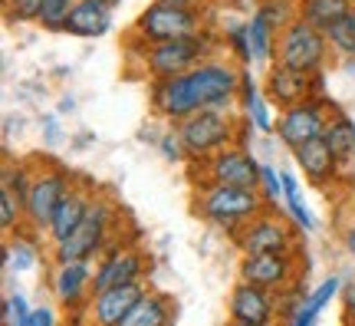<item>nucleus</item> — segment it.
Returning <instances> with one entry per match:
<instances>
[{
  "mask_svg": "<svg viewBox=\"0 0 355 326\" xmlns=\"http://www.w3.org/2000/svg\"><path fill=\"white\" fill-rule=\"evenodd\" d=\"M207 56V40L198 37H184V40H171V43H155L145 50V66L155 79H171L201 66V60Z\"/></svg>",
  "mask_w": 355,
  "mask_h": 326,
  "instance_id": "423d86ee",
  "label": "nucleus"
},
{
  "mask_svg": "<svg viewBox=\"0 0 355 326\" xmlns=\"http://www.w3.org/2000/svg\"><path fill=\"white\" fill-rule=\"evenodd\" d=\"M162 3H171V7H191V10H194L198 0H162Z\"/></svg>",
  "mask_w": 355,
  "mask_h": 326,
  "instance_id": "58836bf2",
  "label": "nucleus"
},
{
  "mask_svg": "<svg viewBox=\"0 0 355 326\" xmlns=\"http://www.w3.org/2000/svg\"><path fill=\"white\" fill-rule=\"evenodd\" d=\"M326 145L332 149V155L339 158V162H349L355 155V122L349 115H336L329 119V126H326Z\"/></svg>",
  "mask_w": 355,
  "mask_h": 326,
  "instance_id": "b1692460",
  "label": "nucleus"
},
{
  "mask_svg": "<svg viewBox=\"0 0 355 326\" xmlns=\"http://www.w3.org/2000/svg\"><path fill=\"white\" fill-rule=\"evenodd\" d=\"M263 208L260 195L250 188H234V185H207L201 195V211L207 221H214L224 231H241L254 221Z\"/></svg>",
  "mask_w": 355,
  "mask_h": 326,
  "instance_id": "f03ea898",
  "label": "nucleus"
},
{
  "mask_svg": "<svg viewBox=\"0 0 355 326\" xmlns=\"http://www.w3.org/2000/svg\"><path fill=\"white\" fill-rule=\"evenodd\" d=\"M69 195V181H66L63 172H43L40 178H33V188H30V198H26L24 211L30 218V225L37 231H50V221L56 208L63 204V198Z\"/></svg>",
  "mask_w": 355,
  "mask_h": 326,
  "instance_id": "9d476101",
  "label": "nucleus"
},
{
  "mask_svg": "<svg viewBox=\"0 0 355 326\" xmlns=\"http://www.w3.org/2000/svg\"><path fill=\"white\" fill-rule=\"evenodd\" d=\"M141 274V254L135 247H119V251L102 263L96 277H92V290H112V287H125V284H135Z\"/></svg>",
  "mask_w": 355,
  "mask_h": 326,
  "instance_id": "2eb2a0df",
  "label": "nucleus"
},
{
  "mask_svg": "<svg viewBox=\"0 0 355 326\" xmlns=\"http://www.w3.org/2000/svg\"><path fill=\"white\" fill-rule=\"evenodd\" d=\"M181 149H184V145H181L178 132H175V136H165V142H162V152H165L168 158H181Z\"/></svg>",
  "mask_w": 355,
  "mask_h": 326,
  "instance_id": "c9c22d12",
  "label": "nucleus"
},
{
  "mask_svg": "<svg viewBox=\"0 0 355 326\" xmlns=\"http://www.w3.org/2000/svg\"><path fill=\"white\" fill-rule=\"evenodd\" d=\"M326 40H329V43L339 53H345V56H355V10L345 13L339 24H332L329 30H326Z\"/></svg>",
  "mask_w": 355,
  "mask_h": 326,
  "instance_id": "bb28decb",
  "label": "nucleus"
},
{
  "mask_svg": "<svg viewBox=\"0 0 355 326\" xmlns=\"http://www.w3.org/2000/svg\"><path fill=\"white\" fill-rule=\"evenodd\" d=\"M241 89H243V109H247V115H250V122H254L260 132H270V129H273V119H270V113H266V102L260 99L254 79H250V76H243Z\"/></svg>",
  "mask_w": 355,
  "mask_h": 326,
  "instance_id": "393cba45",
  "label": "nucleus"
},
{
  "mask_svg": "<svg viewBox=\"0 0 355 326\" xmlns=\"http://www.w3.org/2000/svg\"><path fill=\"white\" fill-rule=\"evenodd\" d=\"M349 181H352V188H355V172H352V178H349Z\"/></svg>",
  "mask_w": 355,
  "mask_h": 326,
  "instance_id": "79ce46f5",
  "label": "nucleus"
},
{
  "mask_svg": "<svg viewBox=\"0 0 355 326\" xmlns=\"http://www.w3.org/2000/svg\"><path fill=\"white\" fill-rule=\"evenodd\" d=\"M290 257L286 254H260V257H243L241 261V280L257 284L263 290L283 287L290 280Z\"/></svg>",
  "mask_w": 355,
  "mask_h": 326,
  "instance_id": "dca6fc26",
  "label": "nucleus"
},
{
  "mask_svg": "<svg viewBox=\"0 0 355 326\" xmlns=\"http://www.w3.org/2000/svg\"><path fill=\"white\" fill-rule=\"evenodd\" d=\"M112 3L105 0H76V7L66 20V33L73 37H102L112 26Z\"/></svg>",
  "mask_w": 355,
  "mask_h": 326,
  "instance_id": "a211bd4d",
  "label": "nucleus"
},
{
  "mask_svg": "<svg viewBox=\"0 0 355 326\" xmlns=\"http://www.w3.org/2000/svg\"><path fill=\"white\" fill-rule=\"evenodd\" d=\"M234 129H230V119L217 109H204V113H194L188 119H181L178 126V138L188 155L194 158H204V155H217L224 152V145L230 142Z\"/></svg>",
  "mask_w": 355,
  "mask_h": 326,
  "instance_id": "39448f33",
  "label": "nucleus"
},
{
  "mask_svg": "<svg viewBox=\"0 0 355 326\" xmlns=\"http://www.w3.org/2000/svg\"><path fill=\"white\" fill-rule=\"evenodd\" d=\"M257 10L266 17V24L273 26V30H286L293 24L290 20V0H263Z\"/></svg>",
  "mask_w": 355,
  "mask_h": 326,
  "instance_id": "c756f323",
  "label": "nucleus"
},
{
  "mask_svg": "<svg viewBox=\"0 0 355 326\" xmlns=\"http://www.w3.org/2000/svg\"><path fill=\"white\" fill-rule=\"evenodd\" d=\"M171 323V307L162 293H141V300L125 313L119 326H168Z\"/></svg>",
  "mask_w": 355,
  "mask_h": 326,
  "instance_id": "aec40b11",
  "label": "nucleus"
},
{
  "mask_svg": "<svg viewBox=\"0 0 355 326\" xmlns=\"http://www.w3.org/2000/svg\"><path fill=\"white\" fill-rule=\"evenodd\" d=\"M345 247H349V254L355 257V225L349 227V231H345Z\"/></svg>",
  "mask_w": 355,
  "mask_h": 326,
  "instance_id": "4c0bfd02",
  "label": "nucleus"
},
{
  "mask_svg": "<svg viewBox=\"0 0 355 326\" xmlns=\"http://www.w3.org/2000/svg\"><path fill=\"white\" fill-rule=\"evenodd\" d=\"M26 326H53V310H46V307L33 310L30 320H26Z\"/></svg>",
  "mask_w": 355,
  "mask_h": 326,
  "instance_id": "e433bc0d",
  "label": "nucleus"
},
{
  "mask_svg": "<svg viewBox=\"0 0 355 326\" xmlns=\"http://www.w3.org/2000/svg\"><path fill=\"white\" fill-rule=\"evenodd\" d=\"M326 33L316 30L313 24H306L303 17L293 20L286 30H283V40H279V63L290 66V70H300L306 76H316L326 63Z\"/></svg>",
  "mask_w": 355,
  "mask_h": 326,
  "instance_id": "20e7f679",
  "label": "nucleus"
},
{
  "mask_svg": "<svg viewBox=\"0 0 355 326\" xmlns=\"http://www.w3.org/2000/svg\"><path fill=\"white\" fill-rule=\"evenodd\" d=\"M89 204H92V201H86L79 191H69V195H66L63 204L56 208V214H53V221H50V234H53V241H56V244H60V241H66L79 225H83Z\"/></svg>",
  "mask_w": 355,
  "mask_h": 326,
  "instance_id": "6ab92c4d",
  "label": "nucleus"
},
{
  "mask_svg": "<svg viewBox=\"0 0 355 326\" xmlns=\"http://www.w3.org/2000/svg\"><path fill=\"white\" fill-rule=\"evenodd\" d=\"M247 33H250V50H254V60H270V47H273V26L266 24V17L260 10H257L254 20L247 24Z\"/></svg>",
  "mask_w": 355,
  "mask_h": 326,
  "instance_id": "a878e982",
  "label": "nucleus"
},
{
  "mask_svg": "<svg viewBox=\"0 0 355 326\" xmlns=\"http://www.w3.org/2000/svg\"><path fill=\"white\" fill-rule=\"evenodd\" d=\"M296 155V165H300V172H303L313 185H326L329 178H336L339 172V158L332 155V149L326 145V138H313V142H306L300 149H293Z\"/></svg>",
  "mask_w": 355,
  "mask_h": 326,
  "instance_id": "f3484780",
  "label": "nucleus"
},
{
  "mask_svg": "<svg viewBox=\"0 0 355 326\" xmlns=\"http://www.w3.org/2000/svg\"><path fill=\"white\" fill-rule=\"evenodd\" d=\"M345 303H349V307L355 310V290H349V297H345Z\"/></svg>",
  "mask_w": 355,
  "mask_h": 326,
  "instance_id": "ea45409f",
  "label": "nucleus"
},
{
  "mask_svg": "<svg viewBox=\"0 0 355 326\" xmlns=\"http://www.w3.org/2000/svg\"><path fill=\"white\" fill-rule=\"evenodd\" d=\"M89 263L86 261H63L60 263V270H56V297L69 307V303H79L83 297V290L89 287Z\"/></svg>",
  "mask_w": 355,
  "mask_h": 326,
  "instance_id": "412c9836",
  "label": "nucleus"
},
{
  "mask_svg": "<svg viewBox=\"0 0 355 326\" xmlns=\"http://www.w3.org/2000/svg\"><path fill=\"white\" fill-rule=\"evenodd\" d=\"M260 185H263V195L270 201L279 198V188H283V178H277V172L270 168V165H263V175H260Z\"/></svg>",
  "mask_w": 355,
  "mask_h": 326,
  "instance_id": "f704fd0d",
  "label": "nucleus"
},
{
  "mask_svg": "<svg viewBox=\"0 0 355 326\" xmlns=\"http://www.w3.org/2000/svg\"><path fill=\"white\" fill-rule=\"evenodd\" d=\"M352 3H355V0H352Z\"/></svg>",
  "mask_w": 355,
  "mask_h": 326,
  "instance_id": "37998d69",
  "label": "nucleus"
},
{
  "mask_svg": "<svg viewBox=\"0 0 355 326\" xmlns=\"http://www.w3.org/2000/svg\"><path fill=\"white\" fill-rule=\"evenodd\" d=\"M273 300H270V293L263 287H257V284H247L241 280L234 293H230V316H234V323H254V326H270L273 320Z\"/></svg>",
  "mask_w": 355,
  "mask_h": 326,
  "instance_id": "f8f14e48",
  "label": "nucleus"
},
{
  "mask_svg": "<svg viewBox=\"0 0 355 326\" xmlns=\"http://www.w3.org/2000/svg\"><path fill=\"white\" fill-rule=\"evenodd\" d=\"M241 76L234 73L230 66L220 63H201L171 79H158V86L152 92L155 113L165 119H188L194 113L204 109H217L237 92Z\"/></svg>",
  "mask_w": 355,
  "mask_h": 326,
  "instance_id": "f257e3e1",
  "label": "nucleus"
},
{
  "mask_svg": "<svg viewBox=\"0 0 355 326\" xmlns=\"http://www.w3.org/2000/svg\"><path fill=\"white\" fill-rule=\"evenodd\" d=\"M230 43H234V50L241 53L243 63H254V50H250V33H247V24L243 26H230Z\"/></svg>",
  "mask_w": 355,
  "mask_h": 326,
  "instance_id": "473e14b6",
  "label": "nucleus"
},
{
  "mask_svg": "<svg viewBox=\"0 0 355 326\" xmlns=\"http://www.w3.org/2000/svg\"><path fill=\"white\" fill-rule=\"evenodd\" d=\"M339 287H343V280H339V277H326V280H322V284H319V287L313 290L303 303H300L296 316H293L286 326H316L319 313H322V310H326V303L339 293Z\"/></svg>",
  "mask_w": 355,
  "mask_h": 326,
  "instance_id": "4be33fe9",
  "label": "nucleus"
},
{
  "mask_svg": "<svg viewBox=\"0 0 355 326\" xmlns=\"http://www.w3.org/2000/svg\"><path fill=\"white\" fill-rule=\"evenodd\" d=\"M283 178V198H286V208H290L293 221L300 227H306V231H313V214H309V208L303 204V198H300V188H296V181H293V175H279Z\"/></svg>",
  "mask_w": 355,
  "mask_h": 326,
  "instance_id": "cd10ccee",
  "label": "nucleus"
},
{
  "mask_svg": "<svg viewBox=\"0 0 355 326\" xmlns=\"http://www.w3.org/2000/svg\"><path fill=\"white\" fill-rule=\"evenodd\" d=\"M345 13H352V0H306L303 3V20L322 30V33L332 24H339Z\"/></svg>",
  "mask_w": 355,
  "mask_h": 326,
  "instance_id": "5701e85b",
  "label": "nucleus"
},
{
  "mask_svg": "<svg viewBox=\"0 0 355 326\" xmlns=\"http://www.w3.org/2000/svg\"><path fill=\"white\" fill-rule=\"evenodd\" d=\"M7 267H13V270H30L33 267V251H30L26 241H10V247H7Z\"/></svg>",
  "mask_w": 355,
  "mask_h": 326,
  "instance_id": "7c9ffc66",
  "label": "nucleus"
},
{
  "mask_svg": "<svg viewBox=\"0 0 355 326\" xmlns=\"http://www.w3.org/2000/svg\"><path fill=\"white\" fill-rule=\"evenodd\" d=\"M76 7V0H43V10H40V24L46 30H66V20Z\"/></svg>",
  "mask_w": 355,
  "mask_h": 326,
  "instance_id": "c85d7f7f",
  "label": "nucleus"
},
{
  "mask_svg": "<svg viewBox=\"0 0 355 326\" xmlns=\"http://www.w3.org/2000/svg\"><path fill=\"white\" fill-rule=\"evenodd\" d=\"M241 251L243 257H260V254H286L290 251V231L279 218H257L243 227L241 234Z\"/></svg>",
  "mask_w": 355,
  "mask_h": 326,
  "instance_id": "9b49d317",
  "label": "nucleus"
},
{
  "mask_svg": "<svg viewBox=\"0 0 355 326\" xmlns=\"http://www.w3.org/2000/svg\"><path fill=\"white\" fill-rule=\"evenodd\" d=\"M326 126H329V119H326L322 102L306 99V102L290 106L283 113V119H279V138H283L286 149H300L306 142L326 136Z\"/></svg>",
  "mask_w": 355,
  "mask_h": 326,
  "instance_id": "6e6552de",
  "label": "nucleus"
},
{
  "mask_svg": "<svg viewBox=\"0 0 355 326\" xmlns=\"http://www.w3.org/2000/svg\"><path fill=\"white\" fill-rule=\"evenodd\" d=\"M109 221H112V208H109L105 201H92L86 218H83V225H79L66 241L56 244V257H60V263L63 261H89L92 254L99 251L102 241H105V227H109Z\"/></svg>",
  "mask_w": 355,
  "mask_h": 326,
  "instance_id": "0eeeda50",
  "label": "nucleus"
},
{
  "mask_svg": "<svg viewBox=\"0 0 355 326\" xmlns=\"http://www.w3.org/2000/svg\"><path fill=\"white\" fill-rule=\"evenodd\" d=\"M135 33L141 43H171V40H184V37H198L201 33V17L191 7H171L155 0L152 7H145L135 20Z\"/></svg>",
  "mask_w": 355,
  "mask_h": 326,
  "instance_id": "7ed1b4c3",
  "label": "nucleus"
},
{
  "mask_svg": "<svg viewBox=\"0 0 355 326\" xmlns=\"http://www.w3.org/2000/svg\"><path fill=\"white\" fill-rule=\"evenodd\" d=\"M230 326H254V323H230Z\"/></svg>",
  "mask_w": 355,
  "mask_h": 326,
  "instance_id": "a19ab883",
  "label": "nucleus"
},
{
  "mask_svg": "<svg viewBox=\"0 0 355 326\" xmlns=\"http://www.w3.org/2000/svg\"><path fill=\"white\" fill-rule=\"evenodd\" d=\"M10 7V20H40V10H43V0H7Z\"/></svg>",
  "mask_w": 355,
  "mask_h": 326,
  "instance_id": "2f4dec72",
  "label": "nucleus"
},
{
  "mask_svg": "<svg viewBox=\"0 0 355 326\" xmlns=\"http://www.w3.org/2000/svg\"><path fill=\"white\" fill-rule=\"evenodd\" d=\"M145 290L139 284H125V287H112V290H99L96 300H92V320L96 326H119L125 320V313L141 300Z\"/></svg>",
  "mask_w": 355,
  "mask_h": 326,
  "instance_id": "4468645a",
  "label": "nucleus"
},
{
  "mask_svg": "<svg viewBox=\"0 0 355 326\" xmlns=\"http://www.w3.org/2000/svg\"><path fill=\"white\" fill-rule=\"evenodd\" d=\"M313 92V76L300 73V70H290V66H270V76H266V96L270 102H277L283 109H290L296 102H306Z\"/></svg>",
  "mask_w": 355,
  "mask_h": 326,
  "instance_id": "ddd939ff",
  "label": "nucleus"
},
{
  "mask_svg": "<svg viewBox=\"0 0 355 326\" xmlns=\"http://www.w3.org/2000/svg\"><path fill=\"white\" fill-rule=\"evenodd\" d=\"M207 175H211L214 185H234V188L260 191L263 165L257 162L254 155H247V152H241V149H224V152H217L214 158H211Z\"/></svg>",
  "mask_w": 355,
  "mask_h": 326,
  "instance_id": "1a4fd4ad",
  "label": "nucleus"
},
{
  "mask_svg": "<svg viewBox=\"0 0 355 326\" xmlns=\"http://www.w3.org/2000/svg\"><path fill=\"white\" fill-rule=\"evenodd\" d=\"M17 211H20V201H13V195L7 188L0 191V227L10 231L17 225Z\"/></svg>",
  "mask_w": 355,
  "mask_h": 326,
  "instance_id": "72a5a7b5",
  "label": "nucleus"
}]
</instances>
